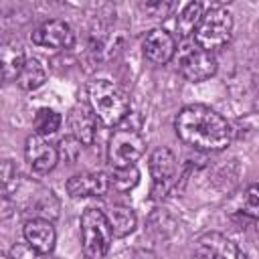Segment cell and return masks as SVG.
Wrapping results in <instances>:
<instances>
[{"label":"cell","instance_id":"cell-23","mask_svg":"<svg viewBox=\"0 0 259 259\" xmlns=\"http://www.w3.org/2000/svg\"><path fill=\"white\" fill-rule=\"evenodd\" d=\"M57 152H59V160L63 158L65 162L73 164V162H77V158H79V154H81V142H79L77 138H73V136H65V138L59 142Z\"/></svg>","mask_w":259,"mask_h":259},{"label":"cell","instance_id":"cell-28","mask_svg":"<svg viewBox=\"0 0 259 259\" xmlns=\"http://www.w3.org/2000/svg\"><path fill=\"white\" fill-rule=\"evenodd\" d=\"M10 251H12V249L4 247L2 241H0V259H10Z\"/></svg>","mask_w":259,"mask_h":259},{"label":"cell","instance_id":"cell-17","mask_svg":"<svg viewBox=\"0 0 259 259\" xmlns=\"http://www.w3.org/2000/svg\"><path fill=\"white\" fill-rule=\"evenodd\" d=\"M105 219L109 223V229H111L113 237H125V235H130L136 229V223H138L136 212L130 206H123V204H113L105 212Z\"/></svg>","mask_w":259,"mask_h":259},{"label":"cell","instance_id":"cell-13","mask_svg":"<svg viewBox=\"0 0 259 259\" xmlns=\"http://www.w3.org/2000/svg\"><path fill=\"white\" fill-rule=\"evenodd\" d=\"M69 196L73 198H87V196H105L109 190L107 174L103 172H83L75 174L65 184Z\"/></svg>","mask_w":259,"mask_h":259},{"label":"cell","instance_id":"cell-10","mask_svg":"<svg viewBox=\"0 0 259 259\" xmlns=\"http://www.w3.org/2000/svg\"><path fill=\"white\" fill-rule=\"evenodd\" d=\"M144 57L154 65H166L176 55V38L164 28H152L142 40Z\"/></svg>","mask_w":259,"mask_h":259},{"label":"cell","instance_id":"cell-2","mask_svg":"<svg viewBox=\"0 0 259 259\" xmlns=\"http://www.w3.org/2000/svg\"><path fill=\"white\" fill-rule=\"evenodd\" d=\"M89 107L103 125H119L130 115L127 93L107 79H95L87 87Z\"/></svg>","mask_w":259,"mask_h":259},{"label":"cell","instance_id":"cell-5","mask_svg":"<svg viewBox=\"0 0 259 259\" xmlns=\"http://www.w3.org/2000/svg\"><path fill=\"white\" fill-rule=\"evenodd\" d=\"M146 150V140L138 127L121 125L117 127L107 142V160L111 168H125L136 166Z\"/></svg>","mask_w":259,"mask_h":259},{"label":"cell","instance_id":"cell-20","mask_svg":"<svg viewBox=\"0 0 259 259\" xmlns=\"http://www.w3.org/2000/svg\"><path fill=\"white\" fill-rule=\"evenodd\" d=\"M61 123H63V117L55 109H51V107H40L34 113V119H32L34 134L40 136V138H49V136L57 134Z\"/></svg>","mask_w":259,"mask_h":259},{"label":"cell","instance_id":"cell-19","mask_svg":"<svg viewBox=\"0 0 259 259\" xmlns=\"http://www.w3.org/2000/svg\"><path fill=\"white\" fill-rule=\"evenodd\" d=\"M204 14V6L200 2H188L176 16V30L182 38H188L194 34L200 18Z\"/></svg>","mask_w":259,"mask_h":259},{"label":"cell","instance_id":"cell-16","mask_svg":"<svg viewBox=\"0 0 259 259\" xmlns=\"http://www.w3.org/2000/svg\"><path fill=\"white\" fill-rule=\"evenodd\" d=\"M47 77H49V69H47L45 61H40L38 57H26L24 65L16 77V83L24 91H34L45 85Z\"/></svg>","mask_w":259,"mask_h":259},{"label":"cell","instance_id":"cell-25","mask_svg":"<svg viewBox=\"0 0 259 259\" xmlns=\"http://www.w3.org/2000/svg\"><path fill=\"white\" fill-rule=\"evenodd\" d=\"M142 10L152 16V18H166L172 10H174V2H160V0H154V2H146L142 4Z\"/></svg>","mask_w":259,"mask_h":259},{"label":"cell","instance_id":"cell-22","mask_svg":"<svg viewBox=\"0 0 259 259\" xmlns=\"http://www.w3.org/2000/svg\"><path fill=\"white\" fill-rule=\"evenodd\" d=\"M18 186V172L12 160H0V196H12Z\"/></svg>","mask_w":259,"mask_h":259},{"label":"cell","instance_id":"cell-3","mask_svg":"<svg viewBox=\"0 0 259 259\" xmlns=\"http://www.w3.org/2000/svg\"><path fill=\"white\" fill-rule=\"evenodd\" d=\"M113 233L105 219V212L99 208H85L81 214V247L85 259H103L109 251Z\"/></svg>","mask_w":259,"mask_h":259},{"label":"cell","instance_id":"cell-4","mask_svg":"<svg viewBox=\"0 0 259 259\" xmlns=\"http://www.w3.org/2000/svg\"><path fill=\"white\" fill-rule=\"evenodd\" d=\"M233 32V14L223 6H212L204 10L196 30H194V45L212 53L225 47Z\"/></svg>","mask_w":259,"mask_h":259},{"label":"cell","instance_id":"cell-24","mask_svg":"<svg viewBox=\"0 0 259 259\" xmlns=\"http://www.w3.org/2000/svg\"><path fill=\"white\" fill-rule=\"evenodd\" d=\"M243 212L249 214L251 219H257L259 214V188L257 184H251L245 192V198H243Z\"/></svg>","mask_w":259,"mask_h":259},{"label":"cell","instance_id":"cell-29","mask_svg":"<svg viewBox=\"0 0 259 259\" xmlns=\"http://www.w3.org/2000/svg\"><path fill=\"white\" fill-rule=\"evenodd\" d=\"M4 79H6V77H4V69H2V65H0V85H2Z\"/></svg>","mask_w":259,"mask_h":259},{"label":"cell","instance_id":"cell-6","mask_svg":"<svg viewBox=\"0 0 259 259\" xmlns=\"http://www.w3.org/2000/svg\"><path fill=\"white\" fill-rule=\"evenodd\" d=\"M178 71L190 83H200L217 73V59L212 53L190 42L178 51Z\"/></svg>","mask_w":259,"mask_h":259},{"label":"cell","instance_id":"cell-18","mask_svg":"<svg viewBox=\"0 0 259 259\" xmlns=\"http://www.w3.org/2000/svg\"><path fill=\"white\" fill-rule=\"evenodd\" d=\"M24 51L20 47V42H4L0 45V65L4 69V77L6 79H16L22 65H24Z\"/></svg>","mask_w":259,"mask_h":259},{"label":"cell","instance_id":"cell-12","mask_svg":"<svg viewBox=\"0 0 259 259\" xmlns=\"http://www.w3.org/2000/svg\"><path fill=\"white\" fill-rule=\"evenodd\" d=\"M24 241L30 249H34L40 255H47L55 249L57 243V231L53 227V221L47 219H28L22 229Z\"/></svg>","mask_w":259,"mask_h":259},{"label":"cell","instance_id":"cell-9","mask_svg":"<svg viewBox=\"0 0 259 259\" xmlns=\"http://www.w3.org/2000/svg\"><path fill=\"white\" fill-rule=\"evenodd\" d=\"M32 42L38 47H47V49H69L75 40V32L71 28L69 22L59 20V18H51L47 22H42L34 32H32Z\"/></svg>","mask_w":259,"mask_h":259},{"label":"cell","instance_id":"cell-7","mask_svg":"<svg viewBox=\"0 0 259 259\" xmlns=\"http://www.w3.org/2000/svg\"><path fill=\"white\" fill-rule=\"evenodd\" d=\"M148 168H150V176L154 180V188H152V194L154 198H160L164 196L174 180H176V170H178V162H176V156L170 148H156L152 154H150V160H148Z\"/></svg>","mask_w":259,"mask_h":259},{"label":"cell","instance_id":"cell-11","mask_svg":"<svg viewBox=\"0 0 259 259\" xmlns=\"http://www.w3.org/2000/svg\"><path fill=\"white\" fill-rule=\"evenodd\" d=\"M24 156H26V162L28 166L38 172V174H45L49 170H53L59 162V152H57V146H53L47 138H40V136H30L26 140V146H24Z\"/></svg>","mask_w":259,"mask_h":259},{"label":"cell","instance_id":"cell-14","mask_svg":"<svg viewBox=\"0 0 259 259\" xmlns=\"http://www.w3.org/2000/svg\"><path fill=\"white\" fill-rule=\"evenodd\" d=\"M69 127H71V136L77 138L81 142V146H89L95 140L97 117H95V113L91 111L89 105L79 103L69 113Z\"/></svg>","mask_w":259,"mask_h":259},{"label":"cell","instance_id":"cell-8","mask_svg":"<svg viewBox=\"0 0 259 259\" xmlns=\"http://www.w3.org/2000/svg\"><path fill=\"white\" fill-rule=\"evenodd\" d=\"M194 259H241V251L223 233L208 231L196 239Z\"/></svg>","mask_w":259,"mask_h":259},{"label":"cell","instance_id":"cell-26","mask_svg":"<svg viewBox=\"0 0 259 259\" xmlns=\"http://www.w3.org/2000/svg\"><path fill=\"white\" fill-rule=\"evenodd\" d=\"M10 259H42V255L30 249L28 245H16L10 251Z\"/></svg>","mask_w":259,"mask_h":259},{"label":"cell","instance_id":"cell-1","mask_svg":"<svg viewBox=\"0 0 259 259\" xmlns=\"http://www.w3.org/2000/svg\"><path fill=\"white\" fill-rule=\"evenodd\" d=\"M174 130L184 144L200 152H221L235 138L233 125L219 111L200 103L182 107L174 119Z\"/></svg>","mask_w":259,"mask_h":259},{"label":"cell","instance_id":"cell-21","mask_svg":"<svg viewBox=\"0 0 259 259\" xmlns=\"http://www.w3.org/2000/svg\"><path fill=\"white\" fill-rule=\"evenodd\" d=\"M109 188L117 192H127L140 182V170L136 166H125V168H111L107 174Z\"/></svg>","mask_w":259,"mask_h":259},{"label":"cell","instance_id":"cell-15","mask_svg":"<svg viewBox=\"0 0 259 259\" xmlns=\"http://www.w3.org/2000/svg\"><path fill=\"white\" fill-rule=\"evenodd\" d=\"M24 210L30 212V219H47V221H53L59 217V200L57 196L47 190V188H40L36 186V192L34 194H28L24 198Z\"/></svg>","mask_w":259,"mask_h":259},{"label":"cell","instance_id":"cell-27","mask_svg":"<svg viewBox=\"0 0 259 259\" xmlns=\"http://www.w3.org/2000/svg\"><path fill=\"white\" fill-rule=\"evenodd\" d=\"M16 210V202L12 196H0V219H8L10 214H14Z\"/></svg>","mask_w":259,"mask_h":259}]
</instances>
